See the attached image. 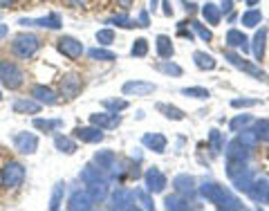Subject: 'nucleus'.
<instances>
[{"label":"nucleus","mask_w":269,"mask_h":211,"mask_svg":"<svg viewBox=\"0 0 269 211\" xmlns=\"http://www.w3.org/2000/svg\"><path fill=\"white\" fill-rule=\"evenodd\" d=\"M61 49H65V52L72 54V57H76V54L81 52V45H79L76 41H72V39H65V41H61Z\"/></svg>","instance_id":"3"},{"label":"nucleus","mask_w":269,"mask_h":211,"mask_svg":"<svg viewBox=\"0 0 269 211\" xmlns=\"http://www.w3.org/2000/svg\"><path fill=\"white\" fill-rule=\"evenodd\" d=\"M139 45L137 47H132V54H144L146 52V41H137Z\"/></svg>","instance_id":"8"},{"label":"nucleus","mask_w":269,"mask_h":211,"mask_svg":"<svg viewBox=\"0 0 269 211\" xmlns=\"http://www.w3.org/2000/svg\"><path fill=\"white\" fill-rule=\"evenodd\" d=\"M0 79H3L5 85H11V88H16V85L21 83V72L16 70V65L3 63V65H0Z\"/></svg>","instance_id":"1"},{"label":"nucleus","mask_w":269,"mask_h":211,"mask_svg":"<svg viewBox=\"0 0 269 211\" xmlns=\"http://www.w3.org/2000/svg\"><path fill=\"white\" fill-rule=\"evenodd\" d=\"M21 178H23L21 166H18V164L7 166V171H5V180H7V182H21Z\"/></svg>","instance_id":"2"},{"label":"nucleus","mask_w":269,"mask_h":211,"mask_svg":"<svg viewBox=\"0 0 269 211\" xmlns=\"http://www.w3.org/2000/svg\"><path fill=\"white\" fill-rule=\"evenodd\" d=\"M195 59H198V63L202 67H213L216 63H213V59L211 57H204V54H195Z\"/></svg>","instance_id":"6"},{"label":"nucleus","mask_w":269,"mask_h":211,"mask_svg":"<svg viewBox=\"0 0 269 211\" xmlns=\"http://www.w3.org/2000/svg\"><path fill=\"white\" fill-rule=\"evenodd\" d=\"M126 92H150V90H155V85H142V83H128Z\"/></svg>","instance_id":"4"},{"label":"nucleus","mask_w":269,"mask_h":211,"mask_svg":"<svg viewBox=\"0 0 269 211\" xmlns=\"http://www.w3.org/2000/svg\"><path fill=\"white\" fill-rule=\"evenodd\" d=\"M184 95H195V97H209V92L206 90H184Z\"/></svg>","instance_id":"7"},{"label":"nucleus","mask_w":269,"mask_h":211,"mask_svg":"<svg viewBox=\"0 0 269 211\" xmlns=\"http://www.w3.org/2000/svg\"><path fill=\"white\" fill-rule=\"evenodd\" d=\"M34 95H39V99H43V101H47V103H54L56 99H54V95L47 88H36L34 90Z\"/></svg>","instance_id":"5"},{"label":"nucleus","mask_w":269,"mask_h":211,"mask_svg":"<svg viewBox=\"0 0 269 211\" xmlns=\"http://www.w3.org/2000/svg\"><path fill=\"white\" fill-rule=\"evenodd\" d=\"M16 110H36V106L23 101V103H16Z\"/></svg>","instance_id":"9"}]
</instances>
